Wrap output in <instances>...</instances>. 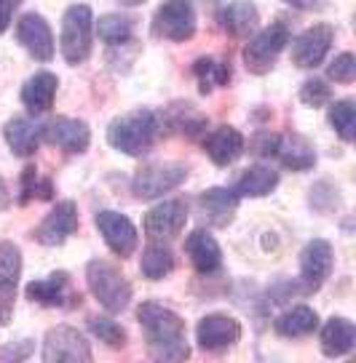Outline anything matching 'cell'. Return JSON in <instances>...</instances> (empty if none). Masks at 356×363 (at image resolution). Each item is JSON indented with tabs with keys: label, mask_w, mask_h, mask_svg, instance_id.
<instances>
[{
	"label": "cell",
	"mask_w": 356,
	"mask_h": 363,
	"mask_svg": "<svg viewBox=\"0 0 356 363\" xmlns=\"http://www.w3.org/2000/svg\"><path fill=\"white\" fill-rule=\"evenodd\" d=\"M161 131V121L153 110H131L113 118L107 125V145L124 155L137 158L148 152Z\"/></svg>",
	"instance_id": "cell-2"
},
{
	"label": "cell",
	"mask_w": 356,
	"mask_h": 363,
	"mask_svg": "<svg viewBox=\"0 0 356 363\" xmlns=\"http://www.w3.org/2000/svg\"><path fill=\"white\" fill-rule=\"evenodd\" d=\"M174 251L166 243H150L142 251V259H139V272L148 278V281H163L169 272L174 270Z\"/></svg>",
	"instance_id": "cell-29"
},
{
	"label": "cell",
	"mask_w": 356,
	"mask_h": 363,
	"mask_svg": "<svg viewBox=\"0 0 356 363\" xmlns=\"http://www.w3.org/2000/svg\"><path fill=\"white\" fill-rule=\"evenodd\" d=\"M319 345L327 358H343L354 350L356 345V326L343 315H333L322 326L319 334Z\"/></svg>",
	"instance_id": "cell-22"
},
{
	"label": "cell",
	"mask_w": 356,
	"mask_h": 363,
	"mask_svg": "<svg viewBox=\"0 0 356 363\" xmlns=\"http://www.w3.org/2000/svg\"><path fill=\"white\" fill-rule=\"evenodd\" d=\"M153 30L166 40L185 43L195 35V9L190 0H166L158 6Z\"/></svg>",
	"instance_id": "cell-9"
},
{
	"label": "cell",
	"mask_w": 356,
	"mask_h": 363,
	"mask_svg": "<svg viewBox=\"0 0 356 363\" xmlns=\"http://www.w3.org/2000/svg\"><path fill=\"white\" fill-rule=\"evenodd\" d=\"M97 35L107 45H124L134 38V22L129 16H121V13H104L97 22Z\"/></svg>",
	"instance_id": "cell-32"
},
{
	"label": "cell",
	"mask_w": 356,
	"mask_h": 363,
	"mask_svg": "<svg viewBox=\"0 0 356 363\" xmlns=\"http://www.w3.org/2000/svg\"><path fill=\"white\" fill-rule=\"evenodd\" d=\"M274 329L279 337H287V340H298V337H308L319 329V315L313 307L298 305L281 313V315L274 320Z\"/></svg>",
	"instance_id": "cell-27"
},
{
	"label": "cell",
	"mask_w": 356,
	"mask_h": 363,
	"mask_svg": "<svg viewBox=\"0 0 356 363\" xmlns=\"http://www.w3.org/2000/svg\"><path fill=\"white\" fill-rule=\"evenodd\" d=\"M3 139L11 147L14 155L19 158H30L41 145V125H35L27 118H11L3 125Z\"/></svg>",
	"instance_id": "cell-26"
},
{
	"label": "cell",
	"mask_w": 356,
	"mask_h": 363,
	"mask_svg": "<svg viewBox=\"0 0 356 363\" xmlns=\"http://www.w3.org/2000/svg\"><path fill=\"white\" fill-rule=\"evenodd\" d=\"M239 195L228 190V187H209L198 195V211L215 227H228L236 219V208H239Z\"/></svg>",
	"instance_id": "cell-19"
},
{
	"label": "cell",
	"mask_w": 356,
	"mask_h": 363,
	"mask_svg": "<svg viewBox=\"0 0 356 363\" xmlns=\"http://www.w3.org/2000/svg\"><path fill=\"white\" fill-rule=\"evenodd\" d=\"M89 331H92L94 337L99 342H104L107 347H124L126 345V329L121 326V323H115L110 318H92L89 320Z\"/></svg>",
	"instance_id": "cell-35"
},
{
	"label": "cell",
	"mask_w": 356,
	"mask_h": 363,
	"mask_svg": "<svg viewBox=\"0 0 356 363\" xmlns=\"http://www.w3.org/2000/svg\"><path fill=\"white\" fill-rule=\"evenodd\" d=\"M54 195V184L51 179H43L35 166H27L22 171V179H19V203H27V201H48Z\"/></svg>",
	"instance_id": "cell-34"
},
{
	"label": "cell",
	"mask_w": 356,
	"mask_h": 363,
	"mask_svg": "<svg viewBox=\"0 0 356 363\" xmlns=\"http://www.w3.org/2000/svg\"><path fill=\"white\" fill-rule=\"evenodd\" d=\"M289 43V27L284 22H276L254 35L244 48V65L254 75H265L276 65L279 54Z\"/></svg>",
	"instance_id": "cell-6"
},
{
	"label": "cell",
	"mask_w": 356,
	"mask_h": 363,
	"mask_svg": "<svg viewBox=\"0 0 356 363\" xmlns=\"http://www.w3.org/2000/svg\"><path fill=\"white\" fill-rule=\"evenodd\" d=\"M188 179V169L183 163H172V160H158V163H148L134 174L131 179V193L139 201H153L161 198L163 193L177 190L183 182Z\"/></svg>",
	"instance_id": "cell-5"
},
{
	"label": "cell",
	"mask_w": 356,
	"mask_h": 363,
	"mask_svg": "<svg viewBox=\"0 0 356 363\" xmlns=\"http://www.w3.org/2000/svg\"><path fill=\"white\" fill-rule=\"evenodd\" d=\"M300 102L306 104V107H324V104L333 102V89L324 80L311 78L300 89Z\"/></svg>",
	"instance_id": "cell-36"
},
{
	"label": "cell",
	"mask_w": 356,
	"mask_h": 363,
	"mask_svg": "<svg viewBox=\"0 0 356 363\" xmlns=\"http://www.w3.org/2000/svg\"><path fill=\"white\" fill-rule=\"evenodd\" d=\"M330 125L343 142H354L356 136V107L354 99H338L330 104Z\"/></svg>",
	"instance_id": "cell-33"
},
{
	"label": "cell",
	"mask_w": 356,
	"mask_h": 363,
	"mask_svg": "<svg viewBox=\"0 0 356 363\" xmlns=\"http://www.w3.org/2000/svg\"><path fill=\"white\" fill-rule=\"evenodd\" d=\"M274 158L281 160V166H287V169L298 171H311L316 166V152L311 147L308 139H303V136L292 134V136H279V142H276V152Z\"/></svg>",
	"instance_id": "cell-25"
},
{
	"label": "cell",
	"mask_w": 356,
	"mask_h": 363,
	"mask_svg": "<svg viewBox=\"0 0 356 363\" xmlns=\"http://www.w3.org/2000/svg\"><path fill=\"white\" fill-rule=\"evenodd\" d=\"M335 40V30L330 24H313L306 33H300L292 43V65L303 69H313L324 62Z\"/></svg>",
	"instance_id": "cell-15"
},
{
	"label": "cell",
	"mask_w": 356,
	"mask_h": 363,
	"mask_svg": "<svg viewBox=\"0 0 356 363\" xmlns=\"http://www.w3.org/2000/svg\"><path fill=\"white\" fill-rule=\"evenodd\" d=\"M204 152L215 166H230L242 158L244 152V136L233 125H217L204 136Z\"/></svg>",
	"instance_id": "cell-18"
},
{
	"label": "cell",
	"mask_w": 356,
	"mask_h": 363,
	"mask_svg": "<svg viewBox=\"0 0 356 363\" xmlns=\"http://www.w3.org/2000/svg\"><path fill=\"white\" fill-rule=\"evenodd\" d=\"M16 40L38 62L54 59V35H51V27L41 13H24L16 22Z\"/></svg>",
	"instance_id": "cell-17"
},
{
	"label": "cell",
	"mask_w": 356,
	"mask_h": 363,
	"mask_svg": "<svg viewBox=\"0 0 356 363\" xmlns=\"http://www.w3.org/2000/svg\"><path fill=\"white\" fill-rule=\"evenodd\" d=\"M137 320L142 326L148 352L156 361H185L190 355L185 320L174 310L158 305V302H142L137 307Z\"/></svg>",
	"instance_id": "cell-1"
},
{
	"label": "cell",
	"mask_w": 356,
	"mask_h": 363,
	"mask_svg": "<svg viewBox=\"0 0 356 363\" xmlns=\"http://www.w3.org/2000/svg\"><path fill=\"white\" fill-rule=\"evenodd\" d=\"M217 22L233 38H247L249 33L257 30L260 11H257V6H254L252 0H233V3H228L217 13Z\"/></svg>",
	"instance_id": "cell-23"
},
{
	"label": "cell",
	"mask_w": 356,
	"mask_h": 363,
	"mask_svg": "<svg viewBox=\"0 0 356 363\" xmlns=\"http://www.w3.org/2000/svg\"><path fill=\"white\" fill-rule=\"evenodd\" d=\"M327 78L335 80V83H354L356 78V57L354 54H340V57H335L330 62V67H327Z\"/></svg>",
	"instance_id": "cell-37"
},
{
	"label": "cell",
	"mask_w": 356,
	"mask_h": 363,
	"mask_svg": "<svg viewBox=\"0 0 356 363\" xmlns=\"http://www.w3.org/2000/svg\"><path fill=\"white\" fill-rule=\"evenodd\" d=\"M185 222H188V206L183 201H163L145 214L142 230L153 240H169L183 233Z\"/></svg>",
	"instance_id": "cell-16"
},
{
	"label": "cell",
	"mask_w": 356,
	"mask_h": 363,
	"mask_svg": "<svg viewBox=\"0 0 356 363\" xmlns=\"http://www.w3.org/2000/svg\"><path fill=\"white\" fill-rule=\"evenodd\" d=\"M163 123L169 125L174 134L183 136H198L201 131H207V118L198 113L193 104H172L163 115Z\"/></svg>",
	"instance_id": "cell-30"
},
{
	"label": "cell",
	"mask_w": 356,
	"mask_h": 363,
	"mask_svg": "<svg viewBox=\"0 0 356 363\" xmlns=\"http://www.w3.org/2000/svg\"><path fill=\"white\" fill-rule=\"evenodd\" d=\"M193 72H195V80H198L201 94H212V91L220 89V86H228V80H230V65L215 57L195 59Z\"/></svg>",
	"instance_id": "cell-31"
},
{
	"label": "cell",
	"mask_w": 356,
	"mask_h": 363,
	"mask_svg": "<svg viewBox=\"0 0 356 363\" xmlns=\"http://www.w3.org/2000/svg\"><path fill=\"white\" fill-rule=\"evenodd\" d=\"M276 184H279V171L271 166H249L230 190L239 198H265L274 193Z\"/></svg>",
	"instance_id": "cell-28"
},
{
	"label": "cell",
	"mask_w": 356,
	"mask_h": 363,
	"mask_svg": "<svg viewBox=\"0 0 356 363\" xmlns=\"http://www.w3.org/2000/svg\"><path fill=\"white\" fill-rule=\"evenodd\" d=\"M276 142H279V136L263 131V134H257V139L252 142V147H254V152H257V155H265V158H271V155L276 152Z\"/></svg>",
	"instance_id": "cell-38"
},
{
	"label": "cell",
	"mask_w": 356,
	"mask_h": 363,
	"mask_svg": "<svg viewBox=\"0 0 356 363\" xmlns=\"http://www.w3.org/2000/svg\"><path fill=\"white\" fill-rule=\"evenodd\" d=\"M94 225H97L102 240L107 243V249L113 251L115 257L126 259V257H131L137 251V240H139L137 227H134V222L126 214L104 208V211H99V214L94 216Z\"/></svg>",
	"instance_id": "cell-10"
},
{
	"label": "cell",
	"mask_w": 356,
	"mask_h": 363,
	"mask_svg": "<svg viewBox=\"0 0 356 363\" xmlns=\"http://www.w3.org/2000/svg\"><path fill=\"white\" fill-rule=\"evenodd\" d=\"M24 294H27V299H33V302L43 307H65L68 299H81V296L70 294V275L62 270L51 272V275L41 278V281L27 284Z\"/></svg>",
	"instance_id": "cell-21"
},
{
	"label": "cell",
	"mask_w": 356,
	"mask_h": 363,
	"mask_svg": "<svg viewBox=\"0 0 356 363\" xmlns=\"http://www.w3.org/2000/svg\"><path fill=\"white\" fill-rule=\"evenodd\" d=\"M41 139L54 145V147L65 150L70 155H81L92 145V128L86 121L78 118H54L46 125H41Z\"/></svg>",
	"instance_id": "cell-12"
},
{
	"label": "cell",
	"mask_w": 356,
	"mask_h": 363,
	"mask_svg": "<svg viewBox=\"0 0 356 363\" xmlns=\"http://www.w3.org/2000/svg\"><path fill=\"white\" fill-rule=\"evenodd\" d=\"M92 345L72 326H54L43 337L46 363H92Z\"/></svg>",
	"instance_id": "cell-7"
},
{
	"label": "cell",
	"mask_w": 356,
	"mask_h": 363,
	"mask_svg": "<svg viewBox=\"0 0 356 363\" xmlns=\"http://www.w3.org/2000/svg\"><path fill=\"white\" fill-rule=\"evenodd\" d=\"M19 278H22V251L11 240H0V323L3 326L11 323Z\"/></svg>",
	"instance_id": "cell-13"
},
{
	"label": "cell",
	"mask_w": 356,
	"mask_h": 363,
	"mask_svg": "<svg viewBox=\"0 0 356 363\" xmlns=\"http://www.w3.org/2000/svg\"><path fill=\"white\" fill-rule=\"evenodd\" d=\"M22 6V0H0V33H6L11 27L14 11Z\"/></svg>",
	"instance_id": "cell-40"
},
{
	"label": "cell",
	"mask_w": 356,
	"mask_h": 363,
	"mask_svg": "<svg viewBox=\"0 0 356 363\" xmlns=\"http://www.w3.org/2000/svg\"><path fill=\"white\" fill-rule=\"evenodd\" d=\"M59 80L54 72H35L33 78L22 86V104L33 115L48 113L57 99Z\"/></svg>",
	"instance_id": "cell-24"
},
{
	"label": "cell",
	"mask_w": 356,
	"mask_h": 363,
	"mask_svg": "<svg viewBox=\"0 0 356 363\" xmlns=\"http://www.w3.org/2000/svg\"><path fill=\"white\" fill-rule=\"evenodd\" d=\"M94 40V13L86 3L70 6L62 16V33H59V51L68 65L78 67L92 57Z\"/></svg>",
	"instance_id": "cell-4"
},
{
	"label": "cell",
	"mask_w": 356,
	"mask_h": 363,
	"mask_svg": "<svg viewBox=\"0 0 356 363\" xmlns=\"http://www.w3.org/2000/svg\"><path fill=\"white\" fill-rule=\"evenodd\" d=\"M333 275V246L324 238H313L300 251V291L316 294Z\"/></svg>",
	"instance_id": "cell-8"
},
{
	"label": "cell",
	"mask_w": 356,
	"mask_h": 363,
	"mask_svg": "<svg viewBox=\"0 0 356 363\" xmlns=\"http://www.w3.org/2000/svg\"><path fill=\"white\" fill-rule=\"evenodd\" d=\"M239 340H242V323L225 313L204 315L195 326V342L207 352L230 350L233 345H239Z\"/></svg>",
	"instance_id": "cell-11"
},
{
	"label": "cell",
	"mask_w": 356,
	"mask_h": 363,
	"mask_svg": "<svg viewBox=\"0 0 356 363\" xmlns=\"http://www.w3.org/2000/svg\"><path fill=\"white\" fill-rule=\"evenodd\" d=\"M75 233H78V206L72 201H59L33 230V238L41 246H62Z\"/></svg>",
	"instance_id": "cell-14"
},
{
	"label": "cell",
	"mask_w": 356,
	"mask_h": 363,
	"mask_svg": "<svg viewBox=\"0 0 356 363\" xmlns=\"http://www.w3.org/2000/svg\"><path fill=\"white\" fill-rule=\"evenodd\" d=\"M185 254L201 275H212L222 267V251H220V243L207 230H193L188 238H185Z\"/></svg>",
	"instance_id": "cell-20"
},
{
	"label": "cell",
	"mask_w": 356,
	"mask_h": 363,
	"mask_svg": "<svg viewBox=\"0 0 356 363\" xmlns=\"http://www.w3.org/2000/svg\"><path fill=\"white\" fill-rule=\"evenodd\" d=\"M11 206V193H9V184L0 179V211Z\"/></svg>",
	"instance_id": "cell-42"
},
{
	"label": "cell",
	"mask_w": 356,
	"mask_h": 363,
	"mask_svg": "<svg viewBox=\"0 0 356 363\" xmlns=\"http://www.w3.org/2000/svg\"><path fill=\"white\" fill-rule=\"evenodd\" d=\"M86 284H89V291L94 294V299L110 315L124 313L129 302H131V294H134V289L126 281V275L107 259H92L86 264Z\"/></svg>",
	"instance_id": "cell-3"
},
{
	"label": "cell",
	"mask_w": 356,
	"mask_h": 363,
	"mask_svg": "<svg viewBox=\"0 0 356 363\" xmlns=\"http://www.w3.org/2000/svg\"><path fill=\"white\" fill-rule=\"evenodd\" d=\"M292 9H300V11H316L322 9V0H284Z\"/></svg>",
	"instance_id": "cell-41"
},
{
	"label": "cell",
	"mask_w": 356,
	"mask_h": 363,
	"mask_svg": "<svg viewBox=\"0 0 356 363\" xmlns=\"http://www.w3.org/2000/svg\"><path fill=\"white\" fill-rule=\"evenodd\" d=\"M124 3H129V6H134V3H142V0H124Z\"/></svg>",
	"instance_id": "cell-43"
},
{
	"label": "cell",
	"mask_w": 356,
	"mask_h": 363,
	"mask_svg": "<svg viewBox=\"0 0 356 363\" xmlns=\"http://www.w3.org/2000/svg\"><path fill=\"white\" fill-rule=\"evenodd\" d=\"M30 352H33V342L24 340L19 347H14V345L11 347H3V350H0V358H3V361H24Z\"/></svg>",
	"instance_id": "cell-39"
}]
</instances>
